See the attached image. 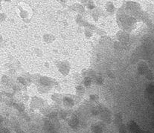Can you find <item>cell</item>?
I'll use <instances>...</instances> for the list:
<instances>
[{"label":"cell","instance_id":"1","mask_svg":"<svg viewBox=\"0 0 154 133\" xmlns=\"http://www.w3.org/2000/svg\"><path fill=\"white\" fill-rule=\"evenodd\" d=\"M19 9L20 11V16L23 20H26V19H28V17H31V14H30L31 9L29 8V6L23 4L19 6Z\"/></svg>","mask_w":154,"mask_h":133},{"label":"cell","instance_id":"2","mask_svg":"<svg viewBox=\"0 0 154 133\" xmlns=\"http://www.w3.org/2000/svg\"><path fill=\"white\" fill-rule=\"evenodd\" d=\"M57 66L59 67V69L61 72L63 74H68L69 70V65L68 62L63 61V62H60L57 64Z\"/></svg>","mask_w":154,"mask_h":133}]
</instances>
